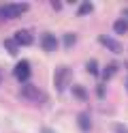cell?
Masks as SVG:
<instances>
[{
	"instance_id": "obj_3",
	"label": "cell",
	"mask_w": 128,
	"mask_h": 133,
	"mask_svg": "<svg viewBox=\"0 0 128 133\" xmlns=\"http://www.w3.org/2000/svg\"><path fill=\"white\" fill-rule=\"evenodd\" d=\"M21 97L28 99V101H34V103H45V101H47L45 92H43V90H39L36 86H32V84H24V88H21Z\"/></svg>"
},
{
	"instance_id": "obj_14",
	"label": "cell",
	"mask_w": 128,
	"mask_h": 133,
	"mask_svg": "<svg viewBox=\"0 0 128 133\" xmlns=\"http://www.w3.org/2000/svg\"><path fill=\"white\" fill-rule=\"evenodd\" d=\"M75 41H77V37L73 35V32H66L64 39H62V43H64V47H73V45H75Z\"/></svg>"
},
{
	"instance_id": "obj_16",
	"label": "cell",
	"mask_w": 128,
	"mask_h": 133,
	"mask_svg": "<svg viewBox=\"0 0 128 133\" xmlns=\"http://www.w3.org/2000/svg\"><path fill=\"white\" fill-rule=\"evenodd\" d=\"M113 129H115V133H128V129L124 127V124H115Z\"/></svg>"
},
{
	"instance_id": "obj_13",
	"label": "cell",
	"mask_w": 128,
	"mask_h": 133,
	"mask_svg": "<svg viewBox=\"0 0 128 133\" xmlns=\"http://www.w3.org/2000/svg\"><path fill=\"white\" fill-rule=\"evenodd\" d=\"M4 47H6V52L11 54V56H15L17 52H19V49H17V47H19V45L15 43V39H6V41H4Z\"/></svg>"
},
{
	"instance_id": "obj_15",
	"label": "cell",
	"mask_w": 128,
	"mask_h": 133,
	"mask_svg": "<svg viewBox=\"0 0 128 133\" xmlns=\"http://www.w3.org/2000/svg\"><path fill=\"white\" fill-rule=\"evenodd\" d=\"M88 73H92V75H98V73H100L96 60H88Z\"/></svg>"
},
{
	"instance_id": "obj_6",
	"label": "cell",
	"mask_w": 128,
	"mask_h": 133,
	"mask_svg": "<svg viewBox=\"0 0 128 133\" xmlns=\"http://www.w3.org/2000/svg\"><path fill=\"white\" fill-rule=\"evenodd\" d=\"M41 47L45 49V52H54V49H58V39L54 32H45V35L41 37Z\"/></svg>"
},
{
	"instance_id": "obj_2",
	"label": "cell",
	"mask_w": 128,
	"mask_h": 133,
	"mask_svg": "<svg viewBox=\"0 0 128 133\" xmlns=\"http://www.w3.org/2000/svg\"><path fill=\"white\" fill-rule=\"evenodd\" d=\"M71 75L73 71L68 69V66H58L56 73H54V84H56V90L58 92H64L66 90V84L71 82Z\"/></svg>"
},
{
	"instance_id": "obj_5",
	"label": "cell",
	"mask_w": 128,
	"mask_h": 133,
	"mask_svg": "<svg viewBox=\"0 0 128 133\" xmlns=\"http://www.w3.org/2000/svg\"><path fill=\"white\" fill-rule=\"evenodd\" d=\"M13 39H15V43H17V45H21V47H28V45L34 43V35H32L30 30H26V28L17 30L15 35H13Z\"/></svg>"
},
{
	"instance_id": "obj_21",
	"label": "cell",
	"mask_w": 128,
	"mask_h": 133,
	"mask_svg": "<svg viewBox=\"0 0 128 133\" xmlns=\"http://www.w3.org/2000/svg\"><path fill=\"white\" fill-rule=\"evenodd\" d=\"M124 66H126V69H128V62H126V64H124Z\"/></svg>"
},
{
	"instance_id": "obj_8",
	"label": "cell",
	"mask_w": 128,
	"mask_h": 133,
	"mask_svg": "<svg viewBox=\"0 0 128 133\" xmlns=\"http://www.w3.org/2000/svg\"><path fill=\"white\" fill-rule=\"evenodd\" d=\"M117 69H119V66H117V62H109V64L105 66V69H102V73H100V77H102V82H107V79H111V77H113L115 73H117Z\"/></svg>"
},
{
	"instance_id": "obj_17",
	"label": "cell",
	"mask_w": 128,
	"mask_h": 133,
	"mask_svg": "<svg viewBox=\"0 0 128 133\" xmlns=\"http://www.w3.org/2000/svg\"><path fill=\"white\" fill-rule=\"evenodd\" d=\"M96 95H98V97H105V86H102V84L96 88Z\"/></svg>"
},
{
	"instance_id": "obj_11",
	"label": "cell",
	"mask_w": 128,
	"mask_h": 133,
	"mask_svg": "<svg viewBox=\"0 0 128 133\" xmlns=\"http://www.w3.org/2000/svg\"><path fill=\"white\" fill-rule=\"evenodd\" d=\"M113 30L117 32V35H126L128 32V22L126 19H115L113 22Z\"/></svg>"
},
{
	"instance_id": "obj_20",
	"label": "cell",
	"mask_w": 128,
	"mask_h": 133,
	"mask_svg": "<svg viewBox=\"0 0 128 133\" xmlns=\"http://www.w3.org/2000/svg\"><path fill=\"white\" fill-rule=\"evenodd\" d=\"M126 92H128V79H126Z\"/></svg>"
},
{
	"instance_id": "obj_9",
	"label": "cell",
	"mask_w": 128,
	"mask_h": 133,
	"mask_svg": "<svg viewBox=\"0 0 128 133\" xmlns=\"http://www.w3.org/2000/svg\"><path fill=\"white\" fill-rule=\"evenodd\" d=\"M71 92H73V97H75V99H79V101H88V90H85L83 86L75 84V86L71 88Z\"/></svg>"
},
{
	"instance_id": "obj_18",
	"label": "cell",
	"mask_w": 128,
	"mask_h": 133,
	"mask_svg": "<svg viewBox=\"0 0 128 133\" xmlns=\"http://www.w3.org/2000/svg\"><path fill=\"white\" fill-rule=\"evenodd\" d=\"M43 133H54V131H51V129H43Z\"/></svg>"
},
{
	"instance_id": "obj_7",
	"label": "cell",
	"mask_w": 128,
	"mask_h": 133,
	"mask_svg": "<svg viewBox=\"0 0 128 133\" xmlns=\"http://www.w3.org/2000/svg\"><path fill=\"white\" fill-rule=\"evenodd\" d=\"M98 43H100V45H105L109 52H113V54H119V52H122V45H119V41L111 39V37H98Z\"/></svg>"
},
{
	"instance_id": "obj_1",
	"label": "cell",
	"mask_w": 128,
	"mask_h": 133,
	"mask_svg": "<svg viewBox=\"0 0 128 133\" xmlns=\"http://www.w3.org/2000/svg\"><path fill=\"white\" fill-rule=\"evenodd\" d=\"M28 11L26 2H15V4H0V19H15Z\"/></svg>"
},
{
	"instance_id": "obj_4",
	"label": "cell",
	"mask_w": 128,
	"mask_h": 133,
	"mask_svg": "<svg viewBox=\"0 0 128 133\" xmlns=\"http://www.w3.org/2000/svg\"><path fill=\"white\" fill-rule=\"evenodd\" d=\"M30 73H32V66H30L28 60H19V62L15 64V69H13V75L19 79V82H24V84L30 79Z\"/></svg>"
},
{
	"instance_id": "obj_10",
	"label": "cell",
	"mask_w": 128,
	"mask_h": 133,
	"mask_svg": "<svg viewBox=\"0 0 128 133\" xmlns=\"http://www.w3.org/2000/svg\"><path fill=\"white\" fill-rule=\"evenodd\" d=\"M77 124H79L81 131H90L92 129V120H90L88 114H79V116H77Z\"/></svg>"
},
{
	"instance_id": "obj_12",
	"label": "cell",
	"mask_w": 128,
	"mask_h": 133,
	"mask_svg": "<svg viewBox=\"0 0 128 133\" xmlns=\"http://www.w3.org/2000/svg\"><path fill=\"white\" fill-rule=\"evenodd\" d=\"M92 11H94V4H92V2H81L79 9H77V15H79V17H83V15H90Z\"/></svg>"
},
{
	"instance_id": "obj_19",
	"label": "cell",
	"mask_w": 128,
	"mask_h": 133,
	"mask_svg": "<svg viewBox=\"0 0 128 133\" xmlns=\"http://www.w3.org/2000/svg\"><path fill=\"white\" fill-rule=\"evenodd\" d=\"M124 15H126V19H128V9H126V11H124Z\"/></svg>"
}]
</instances>
